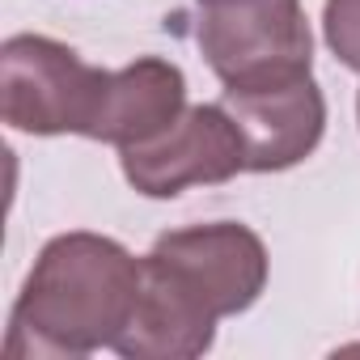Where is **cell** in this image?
I'll return each instance as SVG.
<instances>
[{
  "label": "cell",
  "mask_w": 360,
  "mask_h": 360,
  "mask_svg": "<svg viewBox=\"0 0 360 360\" xmlns=\"http://www.w3.org/2000/svg\"><path fill=\"white\" fill-rule=\"evenodd\" d=\"M110 68L85 64L47 34H9L0 47V110L22 136H85L98 123Z\"/></svg>",
  "instance_id": "obj_2"
},
{
  "label": "cell",
  "mask_w": 360,
  "mask_h": 360,
  "mask_svg": "<svg viewBox=\"0 0 360 360\" xmlns=\"http://www.w3.org/2000/svg\"><path fill=\"white\" fill-rule=\"evenodd\" d=\"M183 110H187L183 68L161 56H140L127 68L106 72V89H102V106L89 140L115 144V148L148 144L165 127H174V119Z\"/></svg>",
  "instance_id": "obj_7"
},
{
  "label": "cell",
  "mask_w": 360,
  "mask_h": 360,
  "mask_svg": "<svg viewBox=\"0 0 360 360\" xmlns=\"http://www.w3.org/2000/svg\"><path fill=\"white\" fill-rule=\"evenodd\" d=\"M191 39L221 85L314 72V30L301 0H195Z\"/></svg>",
  "instance_id": "obj_3"
},
{
  "label": "cell",
  "mask_w": 360,
  "mask_h": 360,
  "mask_svg": "<svg viewBox=\"0 0 360 360\" xmlns=\"http://www.w3.org/2000/svg\"><path fill=\"white\" fill-rule=\"evenodd\" d=\"M140 301V259L106 233H56L9 314L5 352L18 360L115 347Z\"/></svg>",
  "instance_id": "obj_1"
},
{
  "label": "cell",
  "mask_w": 360,
  "mask_h": 360,
  "mask_svg": "<svg viewBox=\"0 0 360 360\" xmlns=\"http://www.w3.org/2000/svg\"><path fill=\"white\" fill-rule=\"evenodd\" d=\"M217 322L195 297L140 259V301L115 352L127 360H195L212 352Z\"/></svg>",
  "instance_id": "obj_8"
},
{
  "label": "cell",
  "mask_w": 360,
  "mask_h": 360,
  "mask_svg": "<svg viewBox=\"0 0 360 360\" xmlns=\"http://www.w3.org/2000/svg\"><path fill=\"white\" fill-rule=\"evenodd\" d=\"M356 119H360V94H356Z\"/></svg>",
  "instance_id": "obj_10"
},
{
  "label": "cell",
  "mask_w": 360,
  "mask_h": 360,
  "mask_svg": "<svg viewBox=\"0 0 360 360\" xmlns=\"http://www.w3.org/2000/svg\"><path fill=\"white\" fill-rule=\"evenodd\" d=\"M144 263L157 267L165 280H174L187 297H195L212 318L246 314L263 297L271 276L263 238L242 221L165 229L148 246Z\"/></svg>",
  "instance_id": "obj_4"
},
{
  "label": "cell",
  "mask_w": 360,
  "mask_h": 360,
  "mask_svg": "<svg viewBox=\"0 0 360 360\" xmlns=\"http://www.w3.org/2000/svg\"><path fill=\"white\" fill-rule=\"evenodd\" d=\"M119 169L136 195L174 200L191 187H217L246 174V144L221 102H200L157 140L119 148Z\"/></svg>",
  "instance_id": "obj_5"
},
{
  "label": "cell",
  "mask_w": 360,
  "mask_h": 360,
  "mask_svg": "<svg viewBox=\"0 0 360 360\" xmlns=\"http://www.w3.org/2000/svg\"><path fill=\"white\" fill-rule=\"evenodd\" d=\"M322 39L343 68L360 72V0H326L322 5Z\"/></svg>",
  "instance_id": "obj_9"
},
{
  "label": "cell",
  "mask_w": 360,
  "mask_h": 360,
  "mask_svg": "<svg viewBox=\"0 0 360 360\" xmlns=\"http://www.w3.org/2000/svg\"><path fill=\"white\" fill-rule=\"evenodd\" d=\"M221 106L242 131L246 174H284L309 161L326 136V98L314 72H280L225 85Z\"/></svg>",
  "instance_id": "obj_6"
}]
</instances>
